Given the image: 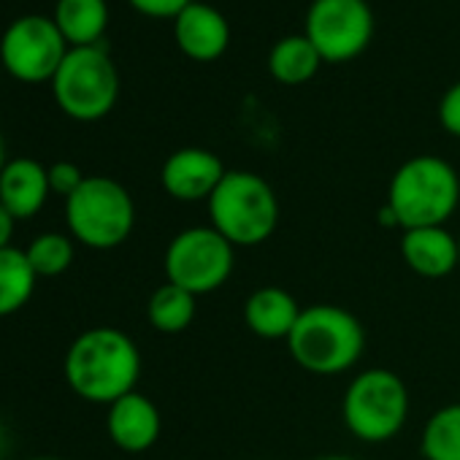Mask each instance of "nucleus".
Masks as SVG:
<instances>
[{
  "label": "nucleus",
  "mask_w": 460,
  "mask_h": 460,
  "mask_svg": "<svg viewBox=\"0 0 460 460\" xmlns=\"http://www.w3.org/2000/svg\"><path fill=\"white\" fill-rule=\"evenodd\" d=\"M66 382L90 403L111 406L136 390L141 379V352L136 341L111 325L82 331L66 352Z\"/></svg>",
  "instance_id": "1"
},
{
  "label": "nucleus",
  "mask_w": 460,
  "mask_h": 460,
  "mask_svg": "<svg viewBox=\"0 0 460 460\" xmlns=\"http://www.w3.org/2000/svg\"><path fill=\"white\" fill-rule=\"evenodd\" d=\"M290 358L314 376H339L358 366L366 349L360 320L336 304H312L288 336Z\"/></svg>",
  "instance_id": "2"
},
{
  "label": "nucleus",
  "mask_w": 460,
  "mask_h": 460,
  "mask_svg": "<svg viewBox=\"0 0 460 460\" xmlns=\"http://www.w3.org/2000/svg\"><path fill=\"white\" fill-rule=\"evenodd\" d=\"M208 225L236 250L266 244L279 225V198L274 187L252 171H227L206 200Z\"/></svg>",
  "instance_id": "3"
},
{
  "label": "nucleus",
  "mask_w": 460,
  "mask_h": 460,
  "mask_svg": "<svg viewBox=\"0 0 460 460\" xmlns=\"http://www.w3.org/2000/svg\"><path fill=\"white\" fill-rule=\"evenodd\" d=\"M387 206L403 230L447 225L460 206V176L444 157L414 155L395 168Z\"/></svg>",
  "instance_id": "4"
},
{
  "label": "nucleus",
  "mask_w": 460,
  "mask_h": 460,
  "mask_svg": "<svg viewBox=\"0 0 460 460\" xmlns=\"http://www.w3.org/2000/svg\"><path fill=\"white\" fill-rule=\"evenodd\" d=\"M66 222L74 242L87 250L109 252L122 247L136 227V203L125 184L111 176H87L66 198Z\"/></svg>",
  "instance_id": "5"
},
{
  "label": "nucleus",
  "mask_w": 460,
  "mask_h": 460,
  "mask_svg": "<svg viewBox=\"0 0 460 460\" xmlns=\"http://www.w3.org/2000/svg\"><path fill=\"white\" fill-rule=\"evenodd\" d=\"M347 430L366 444L395 438L409 420V390L390 368H368L352 376L341 398Z\"/></svg>",
  "instance_id": "6"
},
{
  "label": "nucleus",
  "mask_w": 460,
  "mask_h": 460,
  "mask_svg": "<svg viewBox=\"0 0 460 460\" xmlns=\"http://www.w3.org/2000/svg\"><path fill=\"white\" fill-rule=\"evenodd\" d=\"M60 111L76 122L103 119L119 98V74L103 47H71L52 79Z\"/></svg>",
  "instance_id": "7"
},
{
  "label": "nucleus",
  "mask_w": 460,
  "mask_h": 460,
  "mask_svg": "<svg viewBox=\"0 0 460 460\" xmlns=\"http://www.w3.org/2000/svg\"><path fill=\"white\" fill-rule=\"evenodd\" d=\"M236 266V247L211 225L184 227L168 242L163 269L165 282L192 293L208 296L219 290Z\"/></svg>",
  "instance_id": "8"
},
{
  "label": "nucleus",
  "mask_w": 460,
  "mask_h": 460,
  "mask_svg": "<svg viewBox=\"0 0 460 460\" xmlns=\"http://www.w3.org/2000/svg\"><path fill=\"white\" fill-rule=\"evenodd\" d=\"M68 41L52 17L25 14L0 39V63L22 84L52 82L68 55Z\"/></svg>",
  "instance_id": "9"
},
{
  "label": "nucleus",
  "mask_w": 460,
  "mask_h": 460,
  "mask_svg": "<svg viewBox=\"0 0 460 460\" xmlns=\"http://www.w3.org/2000/svg\"><path fill=\"white\" fill-rule=\"evenodd\" d=\"M304 36L314 44L323 63H349L374 39V12L368 0H312Z\"/></svg>",
  "instance_id": "10"
},
{
  "label": "nucleus",
  "mask_w": 460,
  "mask_h": 460,
  "mask_svg": "<svg viewBox=\"0 0 460 460\" xmlns=\"http://www.w3.org/2000/svg\"><path fill=\"white\" fill-rule=\"evenodd\" d=\"M225 173H227L225 163L211 149L181 146L165 157L160 168V184L173 200L198 203L211 198V192L219 187Z\"/></svg>",
  "instance_id": "11"
},
{
  "label": "nucleus",
  "mask_w": 460,
  "mask_h": 460,
  "mask_svg": "<svg viewBox=\"0 0 460 460\" xmlns=\"http://www.w3.org/2000/svg\"><path fill=\"white\" fill-rule=\"evenodd\" d=\"M163 430L160 409L152 398L133 390L117 398L106 411V433L111 444L122 452L138 455L157 444Z\"/></svg>",
  "instance_id": "12"
},
{
  "label": "nucleus",
  "mask_w": 460,
  "mask_h": 460,
  "mask_svg": "<svg viewBox=\"0 0 460 460\" xmlns=\"http://www.w3.org/2000/svg\"><path fill=\"white\" fill-rule=\"evenodd\" d=\"M173 39L181 55L195 63H214L230 44V25L225 14L200 0H192L173 20Z\"/></svg>",
  "instance_id": "13"
},
{
  "label": "nucleus",
  "mask_w": 460,
  "mask_h": 460,
  "mask_svg": "<svg viewBox=\"0 0 460 460\" xmlns=\"http://www.w3.org/2000/svg\"><path fill=\"white\" fill-rule=\"evenodd\" d=\"M401 258L409 271L422 279H444L455 269H460V247L457 236L447 225H428L403 230L401 236Z\"/></svg>",
  "instance_id": "14"
},
{
  "label": "nucleus",
  "mask_w": 460,
  "mask_h": 460,
  "mask_svg": "<svg viewBox=\"0 0 460 460\" xmlns=\"http://www.w3.org/2000/svg\"><path fill=\"white\" fill-rule=\"evenodd\" d=\"M52 195L49 171L33 157H14L0 168V206L14 219H31Z\"/></svg>",
  "instance_id": "15"
},
{
  "label": "nucleus",
  "mask_w": 460,
  "mask_h": 460,
  "mask_svg": "<svg viewBox=\"0 0 460 460\" xmlns=\"http://www.w3.org/2000/svg\"><path fill=\"white\" fill-rule=\"evenodd\" d=\"M301 312L304 309L290 290L279 285H263L250 293L244 304V323L250 333L263 341H288Z\"/></svg>",
  "instance_id": "16"
},
{
  "label": "nucleus",
  "mask_w": 460,
  "mask_h": 460,
  "mask_svg": "<svg viewBox=\"0 0 460 460\" xmlns=\"http://www.w3.org/2000/svg\"><path fill=\"white\" fill-rule=\"evenodd\" d=\"M52 20L68 47H98L109 25V6L106 0H58Z\"/></svg>",
  "instance_id": "17"
},
{
  "label": "nucleus",
  "mask_w": 460,
  "mask_h": 460,
  "mask_svg": "<svg viewBox=\"0 0 460 460\" xmlns=\"http://www.w3.org/2000/svg\"><path fill=\"white\" fill-rule=\"evenodd\" d=\"M320 66H323V58L304 33L279 39L269 52V74L274 76V82L285 87H298V84L312 82Z\"/></svg>",
  "instance_id": "18"
},
{
  "label": "nucleus",
  "mask_w": 460,
  "mask_h": 460,
  "mask_svg": "<svg viewBox=\"0 0 460 460\" xmlns=\"http://www.w3.org/2000/svg\"><path fill=\"white\" fill-rule=\"evenodd\" d=\"M195 314H198V296H192L171 282L160 285L149 296V304H146L149 325L165 336L184 333L195 323Z\"/></svg>",
  "instance_id": "19"
},
{
  "label": "nucleus",
  "mask_w": 460,
  "mask_h": 460,
  "mask_svg": "<svg viewBox=\"0 0 460 460\" xmlns=\"http://www.w3.org/2000/svg\"><path fill=\"white\" fill-rule=\"evenodd\" d=\"M36 282L39 277L28 263L25 250H0V317H12L28 306L36 293Z\"/></svg>",
  "instance_id": "20"
},
{
  "label": "nucleus",
  "mask_w": 460,
  "mask_h": 460,
  "mask_svg": "<svg viewBox=\"0 0 460 460\" xmlns=\"http://www.w3.org/2000/svg\"><path fill=\"white\" fill-rule=\"evenodd\" d=\"M420 452L425 460H460V403H447L425 420Z\"/></svg>",
  "instance_id": "21"
},
{
  "label": "nucleus",
  "mask_w": 460,
  "mask_h": 460,
  "mask_svg": "<svg viewBox=\"0 0 460 460\" xmlns=\"http://www.w3.org/2000/svg\"><path fill=\"white\" fill-rule=\"evenodd\" d=\"M28 263L33 266L36 277H60L71 269L74 258H76V242L71 239V234H58V230H47V234L36 236L28 250Z\"/></svg>",
  "instance_id": "22"
},
{
  "label": "nucleus",
  "mask_w": 460,
  "mask_h": 460,
  "mask_svg": "<svg viewBox=\"0 0 460 460\" xmlns=\"http://www.w3.org/2000/svg\"><path fill=\"white\" fill-rule=\"evenodd\" d=\"M47 171H49V187H52V192H58L63 198H71L82 187V181L87 179L82 173V168L76 163H71V160H58Z\"/></svg>",
  "instance_id": "23"
},
{
  "label": "nucleus",
  "mask_w": 460,
  "mask_h": 460,
  "mask_svg": "<svg viewBox=\"0 0 460 460\" xmlns=\"http://www.w3.org/2000/svg\"><path fill=\"white\" fill-rule=\"evenodd\" d=\"M438 122L441 128L460 138V82H455L438 101Z\"/></svg>",
  "instance_id": "24"
},
{
  "label": "nucleus",
  "mask_w": 460,
  "mask_h": 460,
  "mask_svg": "<svg viewBox=\"0 0 460 460\" xmlns=\"http://www.w3.org/2000/svg\"><path fill=\"white\" fill-rule=\"evenodd\" d=\"M128 4L144 14V17H152V20H176V14L190 6L192 0H128Z\"/></svg>",
  "instance_id": "25"
},
{
  "label": "nucleus",
  "mask_w": 460,
  "mask_h": 460,
  "mask_svg": "<svg viewBox=\"0 0 460 460\" xmlns=\"http://www.w3.org/2000/svg\"><path fill=\"white\" fill-rule=\"evenodd\" d=\"M14 225H17V219H14L4 206H0V250H9V247H12Z\"/></svg>",
  "instance_id": "26"
},
{
  "label": "nucleus",
  "mask_w": 460,
  "mask_h": 460,
  "mask_svg": "<svg viewBox=\"0 0 460 460\" xmlns=\"http://www.w3.org/2000/svg\"><path fill=\"white\" fill-rule=\"evenodd\" d=\"M6 444H9V433H6L4 422H0V457H4V452H6Z\"/></svg>",
  "instance_id": "27"
},
{
  "label": "nucleus",
  "mask_w": 460,
  "mask_h": 460,
  "mask_svg": "<svg viewBox=\"0 0 460 460\" xmlns=\"http://www.w3.org/2000/svg\"><path fill=\"white\" fill-rule=\"evenodd\" d=\"M314 460H355V457H347V455H320Z\"/></svg>",
  "instance_id": "28"
},
{
  "label": "nucleus",
  "mask_w": 460,
  "mask_h": 460,
  "mask_svg": "<svg viewBox=\"0 0 460 460\" xmlns=\"http://www.w3.org/2000/svg\"><path fill=\"white\" fill-rule=\"evenodd\" d=\"M6 165V144H4V136H0V168Z\"/></svg>",
  "instance_id": "29"
},
{
  "label": "nucleus",
  "mask_w": 460,
  "mask_h": 460,
  "mask_svg": "<svg viewBox=\"0 0 460 460\" xmlns=\"http://www.w3.org/2000/svg\"><path fill=\"white\" fill-rule=\"evenodd\" d=\"M28 460H63V457H52V455H41V457H28Z\"/></svg>",
  "instance_id": "30"
},
{
  "label": "nucleus",
  "mask_w": 460,
  "mask_h": 460,
  "mask_svg": "<svg viewBox=\"0 0 460 460\" xmlns=\"http://www.w3.org/2000/svg\"><path fill=\"white\" fill-rule=\"evenodd\" d=\"M457 247H460V236H457Z\"/></svg>",
  "instance_id": "31"
}]
</instances>
